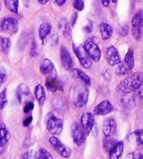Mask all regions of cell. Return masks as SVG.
Listing matches in <instances>:
<instances>
[{
    "label": "cell",
    "mask_w": 143,
    "mask_h": 159,
    "mask_svg": "<svg viewBox=\"0 0 143 159\" xmlns=\"http://www.w3.org/2000/svg\"><path fill=\"white\" fill-rule=\"evenodd\" d=\"M116 143L115 140L111 136L110 137H105L104 140V147L105 152H109L110 150L113 148Z\"/></svg>",
    "instance_id": "29"
},
{
    "label": "cell",
    "mask_w": 143,
    "mask_h": 159,
    "mask_svg": "<svg viewBox=\"0 0 143 159\" xmlns=\"http://www.w3.org/2000/svg\"><path fill=\"white\" fill-rule=\"evenodd\" d=\"M94 27V24L91 21H90L88 22V24L85 27V31L87 33H91L93 30Z\"/></svg>",
    "instance_id": "39"
},
{
    "label": "cell",
    "mask_w": 143,
    "mask_h": 159,
    "mask_svg": "<svg viewBox=\"0 0 143 159\" xmlns=\"http://www.w3.org/2000/svg\"><path fill=\"white\" fill-rule=\"evenodd\" d=\"M124 63L128 69L132 70L135 67V57H134V52L133 50L129 49L124 57Z\"/></svg>",
    "instance_id": "22"
},
{
    "label": "cell",
    "mask_w": 143,
    "mask_h": 159,
    "mask_svg": "<svg viewBox=\"0 0 143 159\" xmlns=\"http://www.w3.org/2000/svg\"><path fill=\"white\" fill-rule=\"evenodd\" d=\"M133 159H143V155L139 152H135L133 154Z\"/></svg>",
    "instance_id": "42"
},
{
    "label": "cell",
    "mask_w": 143,
    "mask_h": 159,
    "mask_svg": "<svg viewBox=\"0 0 143 159\" xmlns=\"http://www.w3.org/2000/svg\"><path fill=\"white\" fill-rule=\"evenodd\" d=\"M7 71L3 67H0V85H2L7 78Z\"/></svg>",
    "instance_id": "36"
},
{
    "label": "cell",
    "mask_w": 143,
    "mask_h": 159,
    "mask_svg": "<svg viewBox=\"0 0 143 159\" xmlns=\"http://www.w3.org/2000/svg\"><path fill=\"white\" fill-rule=\"evenodd\" d=\"M83 47L92 61L95 62L100 61L101 58V50L93 38L88 39L85 42Z\"/></svg>",
    "instance_id": "5"
},
{
    "label": "cell",
    "mask_w": 143,
    "mask_h": 159,
    "mask_svg": "<svg viewBox=\"0 0 143 159\" xmlns=\"http://www.w3.org/2000/svg\"><path fill=\"white\" fill-rule=\"evenodd\" d=\"M124 144L122 141L118 142L109 152V157L110 159H120L124 152Z\"/></svg>",
    "instance_id": "16"
},
{
    "label": "cell",
    "mask_w": 143,
    "mask_h": 159,
    "mask_svg": "<svg viewBox=\"0 0 143 159\" xmlns=\"http://www.w3.org/2000/svg\"><path fill=\"white\" fill-rule=\"evenodd\" d=\"M64 122L62 119L57 117L53 113L48 114L45 119V127L53 135H59L63 130Z\"/></svg>",
    "instance_id": "3"
},
{
    "label": "cell",
    "mask_w": 143,
    "mask_h": 159,
    "mask_svg": "<svg viewBox=\"0 0 143 159\" xmlns=\"http://www.w3.org/2000/svg\"><path fill=\"white\" fill-rule=\"evenodd\" d=\"M21 159H31V156L30 154V153L29 152L25 153L24 154H22L21 156Z\"/></svg>",
    "instance_id": "43"
},
{
    "label": "cell",
    "mask_w": 143,
    "mask_h": 159,
    "mask_svg": "<svg viewBox=\"0 0 143 159\" xmlns=\"http://www.w3.org/2000/svg\"><path fill=\"white\" fill-rule=\"evenodd\" d=\"M110 0H101L102 4L105 7H108V5H109V4H110Z\"/></svg>",
    "instance_id": "45"
},
{
    "label": "cell",
    "mask_w": 143,
    "mask_h": 159,
    "mask_svg": "<svg viewBox=\"0 0 143 159\" xmlns=\"http://www.w3.org/2000/svg\"><path fill=\"white\" fill-rule=\"evenodd\" d=\"M119 35L122 36H126L128 35V25H123V26L120 27L119 29Z\"/></svg>",
    "instance_id": "37"
},
{
    "label": "cell",
    "mask_w": 143,
    "mask_h": 159,
    "mask_svg": "<svg viewBox=\"0 0 143 159\" xmlns=\"http://www.w3.org/2000/svg\"><path fill=\"white\" fill-rule=\"evenodd\" d=\"M73 49L74 53H75L77 58L78 59L82 66L86 69H90L91 65H92L93 61L87 52H86L84 47L82 46V45H77L75 43H73Z\"/></svg>",
    "instance_id": "6"
},
{
    "label": "cell",
    "mask_w": 143,
    "mask_h": 159,
    "mask_svg": "<svg viewBox=\"0 0 143 159\" xmlns=\"http://www.w3.org/2000/svg\"><path fill=\"white\" fill-rule=\"evenodd\" d=\"M77 20H78V13H74L71 17V23L72 26H74L76 23Z\"/></svg>",
    "instance_id": "41"
},
{
    "label": "cell",
    "mask_w": 143,
    "mask_h": 159,
    "mask_svg": "<svg viewBox=\"0 0 143 159\" xmlns=\"http://www.w3.org/2000/svg\"><path fill=\"white\" fill-rule=\"evenodd\" d=\"M10 137V133L7 128L4 124H0V154H2L5 151Z\"/></svg>",
    "instance_id": "14"
},
{
    "label": "cell",
    "mask_w": 143,
    "mask_h": 159,
    "mask_svg": "<svg viewBox=\"0 0 143 159\" xmlns=\"http://www.w3.org/2000/svg\"><path fill=\"white\" fill-rule=\"evenodd\" d=\"M116 121L114 119H108L103 125V133L105 137H110L116 131Z\"/></svg>",
    "instance_id": "15"
},
{
    "label": "cell",
    "mask_w": 143,
    "mask_h": 159,
    "mask_svg": "<svg viewBox=\"0 0 143 159\" xmlns=\"http://www.w3.org/2000/svg\"><path fill=\"white\" fill-rule=\"evenodd\" d=\"M49 143L53 147V149L58 154L64 158H68L72 154L71 149L64 144L59 138L55 135L50 137L49 139Z\"/></svg>",
    "instance_id": "4"
},
{
    "label": "cell",
    "mask_w": 143,
    "mask_h": 159,
    "mask_svg": "<svg viewBox=\"0 0 143 159\" xmlns=\"http://www.w3.org/2000/svg\"><path fill=\"white\" fill-rule=\"evenodd\" d=\"M99 30L103 40L109 39L113 34V29L109 24L102 22L99 25Z\"/></svg>",
    "instance_id": "18"
},
{
    "label": "cell",
    "mask_w": 143,
    "mask_h": 159,
    "mask_svg": "<svg viewBox=\"0 0 143 159\" xmlns=\"http://www.w3.org/2000/svg\"><path fill=\"white\" fill-rule=\"evenodd\" d=\"M73 101L76 107L81 108L87 104L89 98V89L86 84H78L73 89Z\"/></svg>",
    "instance_id": "2"
},
{
    "label": "cell",
    "mask_w": 143,
    "mask_h": 159,
    "mask_svg": "<svg viewBox=\"0 0 143 159\" xmlns=\"http://www.w3.org/2000/svg\"><path fill=\"white\" fill-rule=\"evenodd\" d=\"M45 87L48 91L51 92H62L63 91V85L62 82L53 73L47 78L45 80Z\"/></svg>",
    "instance_id": "9"
},
{
    "label": "cell",
    "mask_w": 143,
    "mask_h": 159,
    "mask_svg": "<svg viewBox=\"0 0 143 159\" xmlns=\"http://www.w3.org/2000/svg\"><path fill=\"white\" fill-rule=\"evenodd\" d=\"M1 8H2V5H1V3H0V11H1Z\"/></svg>",
    "instance_id": "48"
},
{
    "label": "cell",
    "mask_w": 143,
    "mask_h": 159,
    "mask_svg": "<svg viewBox=\"0 0 143 159\" xmlns=\"http://www.w3.org/2000/svg\"><path fill=\"white\" fill-rule=\"evenodd\" d=\"M113 104L108 101H104L99 103L94 110V115L104 116L110 114L113 111Z\"/></svg>",
    "instance_id": "13"
},
{
    "label": "cell",
    "mask_w": 143,
    "mask_h": 159,
    "mask_svg": "<svg viewBox=\"0 0 143 159\" xmlns=\"http://www.w3.org/2000/svg\"><path fill=\"white\" fill-rule=\"evenodd\" d=\"M132 35L134 39L136 40H140L142 37L141 27H132Z\"/></svg>",
    "instance_id": "34"
},
{
    "label": "cell",
    "mask_w": 143,
    "mask_h": 159,
    "mask_svg": "<svg viewBox=\"0 0 143 159\" xmlns=\"http://www.w3.org/2000/svg\"><path fill=\"white\" fill-rule=\"evenodd\" d=\"M143 85V72H137L124 79L116 87V91L122 94L135 92Z\"/></svg>",
    "instance_id": "1"
},
{
    "label": "cell",
    "mask_w": 143,
    "mask_h": 159,
    "mask_svg": "<svg viewBox=\"0 0 143 159\" xmlns=\"http://www.w3.org/2000/svg\"><path fill=\"white\" fill-rule=\"evenodd\" d=\"M75 73L77 77H78L81 81L83 82V83L87 86L90 85L91 83V78L89 77V76L85 73L83 71H82L81 69H75Z\"/></svg>",
    "instance_id": "27"
},
{
    "label": "cell",
    "mask_w": 143,
    "mask_h": 159,
    "mask_svg": "<svg viewBox=\"0 0 143 159\" xmlns=\"http://www.w3.org/2000/svg\"><path fill=\"white\" fill-rule=\"evenodd\" d=\"M11 46V40L4 36H0V51L4 54H8Z\"/></svg>",
    "instance_id": "23"
},
{
    "label": "cell",
    "mask_w": 143,
    "mask_h": 159,
    "mask_svg": "<svg viewBox=\"0 0 143 159\" xmlns=\"http://www.w3.org/2000/svg\"><path fill=\"white\" fill-rule=\"evenodd\" d=\"M132 27H141L143 25V11H139L137 12L131 20Z\"/></svg>",
    "instance_id": "26"
},
{
    "label": "cell",
    "mask_w": 143,
    "mask_h": 159,
    "mask_svg": "<svg viewBox=\"0 0 143 159\" xmlns=\"http://www.w3.org/2000/svg\"><path fill=\"white\" fill-rule=\"evenodd\" d=\"M95 124V117L94 113L85 112L81 117V124L85 130L87 135H89L92 130Z\"/></svg>",
    "instance_id": "10"
},
{
    "label": "cell",
    "mask_w": 143,
    "mask_h": 159,
    "mask_svg": "<svg viewBox=\"0 0 143 159\" xmlns=\"http://www.w3.org/2000/svg\"><path fill=\"white\" fill-rule=\"evenodd\" d=\"M59 43V35L56 32H51L44 41L43 45L48 44L50 46H56Z\"/></svg>",
    "instance_id": "24"
},
{
    "label": "cell",
    "mask_w": 143,
    "mask_h": 159,
    "mask_svg": "<svg viewBox=\"0 0 143 159\" xmlns=\"http://www.w3.org/2000/svg\"><path fill=\"white\" fill-rule=\"evenodd\" d=\"M105 59L108 63L112 66L119 64L122 61L121 57L119 55L118 50L113 45H111L107 48L106 52H105Z\"/></svg>",
    "instance_id": "11"
},
{
    "label": "cell",
    "mask_w": 143,
    "mask_h": 159,
    "mask_svg": "<svg viewBox=\"0 0 143 159\" xmlns=\"http://www.w3.org/2000/svg\"><path fill=\"white\" fill-rule=\"evenodd\" d=\"M34 96H35L36 99L40 105H41V106L44 105L45 98H46V93H45V91L43 85H36L35 89H34Z\"/></svg>",
    "instance_id": "19"
},
{
    "label": "cell",
    "mask_w": 143,
    "mask_h": 159,
    "mask_svg": "<svg viewBox=\"0 0 143 159\" xmlns=\"http://www.w3.org/2000/svg\"><path fill=\"white\" fill-rule=\"evenodd\" d=\"M30 55L32 57H36L39 55L38 52V48H37V45L35 41H32L31 45V50H30Z\"/></svg>",
    "instance_id": "35"
},
{
    "label": "cell",
    "mask_w": 143,
    "mask_h": 159,
    "mask_svg": "<svg viewBox=\"0 0 143 159\" xmlns=\"http://www.w3.org/2000/svg\"><path fill=\"white\" fill-rule=\"evenodd\" d=\"M38 1L39 2L40 4H46L47 3L50 1V0H38Z\"/></svg>",
    "instance_id": "46"
},
{
    "label": "cell",
    "mask_w": 143,
    "mask_h": 159,
    "mask_svg": "<svg viewBox=\"0 0 143 159\" xmlns=\"http://www.w3.org/2000/svg\"><path fill=\"white\" fill-rule=\"evenodd\" d=\"M71 134H72L74 143L78 146H81L84 143L86 136H87L85 130L81 126V124L78 122H74L71 125Z\"/></svg>",
    "instance_id": "8"
},
{
    "label": "cell",
    "mask_w": 143,
    "mask_h": 159,
    "mask_svg": "<svg viewBox=\"0 0 143 159\" xmlns=\"http://www.w3.org/2000/svg\"><path fill=\"white\" fill-rule=\"evenodd\" d=\"M0 30L2 32L9 34H15L18 32L19 25L17 19L13 17H8L3 20L0 25Z\"/></svg>",
    "instance_id": "7"
},
{
    "label": "cell",
    "mask_w": 143,
    "mask_h": 159,
    "mask_svg": "<svg viewBox=\"0 0 143 159\" xmlns=\"http://www.w3.org/2000/svg\"><path fill=\"white\" fill-rule=\"evenodd\" d=\"M55 2L57 4V5L63 6L65 4L66 2H67V0H55Z\"/></svg>",
    "instance_id": "44"
},
{
    "label": "cell",
    "mask_w": 143,
    "mask_h": 159,
    "mask_svg": "<svg viewBox=\"0 0 143 159\" xmlns=\"http://www.w3.org/2000/svg\"><path fill=\"white\" fill-rule=\"evenodd\" d=\"M34 104L32 103V102H29L26 105H25V106L24 107V112L25 113H28L30 112V111H31L34 109Z\"/></svg>",
    "instance_id": "38"
},
{
    "label": "cell",
    "mask_w": 143,
    "mask_h": 159,
    "mask_svg": "<svg viewBox=\"0 0 143 159\" xmlns=\"http://www.w3.org/2000/svg\"><path fill=\"white\" fill-rule=\"evenodd\" d=\"M142 62H143V56H142Z\"/></svg>",
    "instance_id": "49"
},
{
    "label": "cell",
    "mask_w": 143,
    "mask_h": 159,
    "mask_svg": "<svg viewBox=\"0 0 143 159\" xmlns=\"http://www.w3.org/2000/svg\"><path fill=\"white\" fill-rule=\"evenodd\" d=\"M117 66V69H116V73L118 75H124L126 74H127L128 71V68L127 67V65H126L125 63L124 62L121 61Z\"/></svg>",
    "instance_id": "30"
},
{
    "label": "cell",
    "mask_w": 143,
    "mask_h": 159,
    "mask_svg": "<svg viewBox=\"0 0 143 159\" xmlns=\"http://www.w3.org/2000/svg\"><path fill=\"white\" fill-rule=\"evenodd\" d=\"M111 1H112L113 3H117V0H111Z\"/></svg>",
    "instance_id": "47"
},
{
    "label": "cell",
    "mask_w": 143,
    "mask_h": 159,
    "mask_svg": "<svg viewBox=\"0 0 143 159\" xmlns=\"http://www.w3.org/2000/svg\"><path fill=\"white\" fill-rule=\"evenodd\" d=\"M55 70V66L49 59H43L40 65V71L43 75H51Z\"/></svg>",
    "instance_id": "17"
},
{
    "label": "cell",
    "mask_w": 143,
    "mask_h": 159,
    "mask_svg": "<svg viewBox=\"0 0 143 159\" xmlns=\"http://www.w3.org/2000/svg\"><path fill=\"white\" fill-rule=\"evenodd\" d=\"M59 29L65 36H68L71 34V26L66 18H62L58 22Z\"/></svg>",
    "instance_id": "21"
},
{
    "label": "cell",
    "mask_w": 143,
    "mask_h": 159,
    "mask_svg": "<svg viewBox=\"0 0 143 159\" xmlns=\"http://www.w3.org/2000/svg\"><path fill=\"white\" fill-rule=\"evenodd\" d=\"M6 7L10 12L17 14L18 13V0H4Z\"/></svg>",
    "instance_id": "25"
},
{
    "label": "cell",
    "mask_w": 143,
    "mask_h": 159,
    "mask_svg": "<svg viewBox=\"0 0 143 159\" xmlns=\"http://www.w3.org/2000/svg\"><path fill=\"white\" fill-rule=\"evenodd\" d=\"M33 121V117L32 116H30V117H27L26 119H25V120L23 121V126H25V127H27L30 126V125L31 124V122H32Z\"/></svg>",
    "instance_id": "40"
},
{
    "label": "cell",
    "mask_w": 143,
    "mask_h": 159,
    "mask_svg": "<svg viewBox=\"0 0 143 159\" xmlns=\"http://www.w3.org/2000/svg\"><path fill=\"white\" fill-rule=\"evenodd\" d=\"M73 7L77 11H82L85 8V0H75L73 2Z\"/></svg>",
    "instance_id": "33"
},
{
    "label": "cell",
    "mask_w": 143,
    "mask_h": 159,
    "mask_svg": "<svg viewBox=\"0 0 143 159\" xmlns=\"http://www.w3.org/2000/svg\"><path fill=\"white\" fill-rule=\"evenodd\" d=\"M51 31H52V26L48 22H44V23L40 25L39 29V35L42 42L50 34Z\"/></svg>",
    "instance_id": "20"
},
{
    "label": "cell",
    "mask_w": 143,
    "mask_h": 159,
    "mask_svg": "<svg viewBox=\"0 0 143 159\" xmlns=\"http://www.w3.org/2000/svg\"><path fill=\"white\" fill-rule=\"evenodd\" d=\"M136 143L138 145H142L143 144V130L138 129L134 131Z\"/></svg>",
    "instance_id": "32"
},
{
    "label": "cell",
    "mask_w": 143,
    "mask_h": 159,
    "mask_svg": "<svg viewBox=\"0 0 143 159\" xmlns=\"http://www.w3.org/2000/svg\"><path fill=\"white\" fill-rule=\"evenodd\" d=\"M35 159H54L53 156L51 155L49 152L44 148L39 149L38 152H36L35 156Z\"/></svg>",
    "instance_id": "28"
},
{
    "label": "cell",
    "mask_w": 143,
    "mask_h": 159,
    "mask_svg": "<svg viewBox=\"0 0 143 159\" xmlns=\"http://www.w3.org/2000/svg\"><path fill=\"white\" fill-rule=\"evenodd\" d=\"M8 103L7 89H4L0 93V110H3Z\"/></svg>",
    "instance_id": "31"
},
{
    "label": "cell",
    "mask_w": 143,
    "mask_h": 159,
    "mask_svg": "<svg viewBox=\"0 0 143 159\" xmlns=\"http://www.w3.org/2000/svg\"><path fill=\"white\" fill-rule=\"evenodd\" d=\"M60 59L62 66L66 70H70L73 66V62L69 52L67 48L64 46H62L60 49Z\"/></svg>",
    "instance_id": "12"
}]
</instances>
